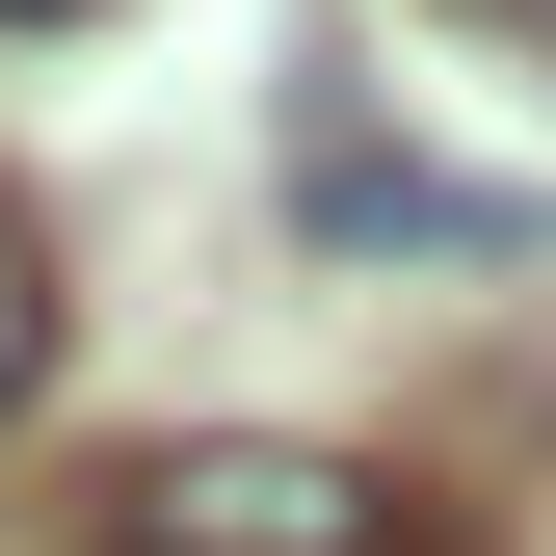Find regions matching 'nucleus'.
<instances>
[{"instance_id":"obj_1","label":"nucleus","mask_w":556,"mask_h":556,"mask_svg":"<svg viewBox=\"0 0 556 556\" xmlns=\"http://www.w3.org/2000/svg\"><path fill=\"white\" fill-rule=\"evenodd\" d=\"M292 213H318L344 265H530V186H477V160H425V132H371V106H344V53L292 80Z\"/></svg>"},{"instance_id":"obj_2","label":"nucleus","mask_w":556,"mask_h":556,"mask_svg":"<svg viewBox=\"0 0 556 556\" xmlns=\"http://www.w3.org/2000/svg\"><path fill=\"white\" fill-rule=\"evenodd\" d=\"M132 556H397V477L292 451V425H213V451H132Z\"/></svg>"},{"instance_id":"obj_3","label":"nucleus","mask_w":556,"mask_h":556,"mask_svg":"<svg viewBox=\"0 0 556 556\" xmlns=\"http://www.w3.org/2000/svg\"><path fill=\"white\" fill-rule=\"evenodd\" d=\"M53 371V265H27V213H0V397Z\"/></svg>"},{"instance_id":"obj_4","label":"nucleus","mask_w":556,"mask_h":556,"mask_svg":"<svg viewBox=\"0 0 556 556\" xmlns=\"http://www.w3.org/2000/svg\"><path fill=\"white\" fill-rule=\"evenodd\" d=\"M0 27H80V0H0Z\"/></svg>"}]
</instances>
